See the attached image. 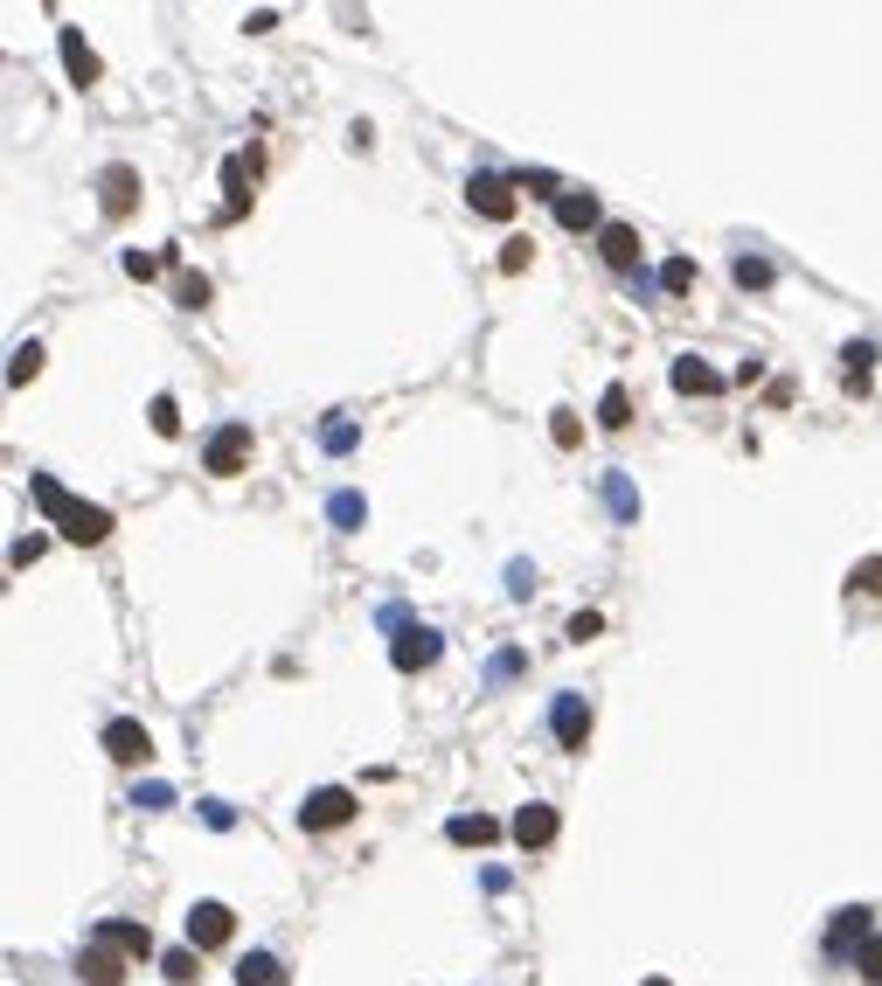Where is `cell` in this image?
<instances>
[{"label":"cell","instance_id":"cell-4","mask_svg":"<svg viewBox=\"0 0 882 986\" xmlns=\"http://www.w3.org/2000/svg\"><path fill=\"white\" fill-rule=\"evenodd\" d=\"M466 202H473L480 216L508 223V216H515V181H500V175H473V181H466Z\"/></svg>","mask_w":882,"mask_h":986},{"label":"cell","instance_id":"cell-29","mask_svg":"<svg viewBox=\"0 0 882 986\" xmlns=\"http://www.w3.org/2000/svg\"><path fill=\"white\" fill-rule=\"evenodd\" d=\"M661 286H667V292H688V286H696V264H688V257H667V264H661Z\"/></svg>","mask_w":882,"mask_h":986},{"label":"cell","instance_id":"cell-2","mask_svg":"<svg viewBox=\"0 0 882 986\" xmlns=\"http://www.w3.org/2000/svg\"><path fill=\"white\" fill-rule=\"evenodd\" d=\"M202 466H209L216 480H237V472L251 466V424H222L209 438V452H202Z\"/></svg>","mask_w":882,"mask_h":986},{"label":"cell","instance_id":"cell-23","mask_svg":"<svg viewBox=\"0 0 882 986\" xmlns=\"http://www.w3.org/2000/svg\"><path fill=\"white\" fill-rule=\"evenodd\" d=\"M35 375H43V348H35V340H22V348H14V362H8V383L22 389V383H35Z\"/></svg>","mask_w":882,"mask_h":986},{"label":"cell","instance_id":"cell-12","mask_svg":"<svg viewBox=\"0 0 882 986\" xmlns=\"http://www.w3.org/2000/svg\"><path fill=\"white\" fill-rule=\"evenodd\" d=\"M556 827H563L556 806H521V813H515V841H521V847H549Z\"/></svg>","mask_w":882,"mask_h":986},{"label":"cell","instance_id":"cell-18","mask_svg":"<svg viewBox=\"0 0 882 986\" xmlns=\"http://www.w3.org/2000/svg\"><path fill=\"white\" fill-rule=\"evenodd\" d=\"M556 223H563V230H591V223H597V195H556Z\"/></svg>","mask_w":882,"mask_h":986},{"label":"cell","instance_id":"cell-15","mask_svg":"<svg viewBox=\"0 0 882 986\" xmlns=\"http://www.w3.org/2000/svg\"><path fill=\"white\" fill-rule=\"evenodd\" d=\"M674 389H681V396H716V389H723V375H716V369H702L696 354H681V362H674Z\"/></svg>","mask_w":882,"mask_h":986},{"label":"cell","instance_id":"cell-28","mask_svg":"<svg viewBox=\"0 0 882 986\" xmlns=\"http://www.w3.org/2000/svg\"><path fill=\"white\" fill-rule=\"evenodd\" d=\"M529 257H535L529 237H508V243H500V272H529Z\"/></svg>","mask_w":882,"mask_h":986},{"label":"cell","instance_id":"cell-35","mask_svg":"<svg viewBox=\"0 0 882 986\" xmlns=\"http://www.w3.org/2000/svg\"><path fill=\"white\" fill-rule=\"evenodd\" d=\"M597 625H605V618H597V612H577V618H570V639H591V633H597Z\"/></svg>","mask_w":882,"mask_h":986},{"label":"cell","instance_id":"cell-6","mask_svg":"<svg viewBox=\"0 0 882 986\" xmlns=\"http://www.w3.org/2000/svg\"><path fill=\"white\" fill-rule=\"evenodd\" d=\"M389 660H397L403 674L431 668V660H438V633H431V625H403V633H397V647H389Z\"/></svg>","mask_w":882,"mask_h":986},{"label":"cell","instance_id":"cell-24","mask_svg":"<svg viewBox=\"0 0 882 986\" xmlns=\"http://www.w3.org/2000/svg\"><path fill=\"white\" fill-rule=\"evenodd\" d=\"M848 591H855V598H882V556L855 563V570H848Z\"/></svg>","mask_w":882,"mask_h":986},{"label":"cell","instance_id":"cell-33","mask_svg":"<svg viewBox=\"0 0 882 986\" xmlns=\"http://www.w3.org/2000/svg\"><path fill=\"white\" fill-rule=\"evenodd\" d=\"M334 521L354 528V521H362V501H354V493H341V501H334Z\"/></svg>","mask_w":882,"mask_h":986},{"label":"cell","instance_id":"cell-9","mask_svg":"<svg viewBox=\"0 0 882 986\" xmlns=\"http://www.w3.org/2000/svg\"><path fill=\"white\" fill-rule=\"evenodd\" d=\"M597 251H605L612 272H632V264H640V230H632V223H605V230H597Z\"/></svg>","mask_w":882,"mask_h":986},{"label":"cell","instance_id":"cell-8","mask_svg":"<svg viewBox=\"0 0 882 986\" xmlns=\"http://www.w3.org/2000/svg\"><path fill=\"white\" fill-rule=\"evenodd\" d=\"M98 195H105V216H133L140 175H133V167H105V175H98Z\"/></svg>","mask_w":882,"mask_h":986},{"label":"cell","instance_id":"cell-36","mask_svg":"<svg viewBox=\"0 0 882 986\" xmlns=\"http://www.w3.org/2000/svg\"><path fill=\"white\" fill-rule=\"evenodd\" d=\"M640 986H674V979H640Z\"/></svg>","mask_w":882,"mask_h":986},{"label":"cell","instance_id":"cell-1","mask_svg":"<svg viewBox=\"0 0 882 986\" xmlns=\"http://www.w3.org/2000/svg\"><path fill=\"white\" fill-rule=\"evenodd\" d=\"M28 493H35V507H43V515L63 528V536L77 542V549H90V542H105V536H111V515H105V507H90V501H77V493H63V486L49 480V472H35Z\"/></svg>","mask_w":882,"mask_h":986},{"label":"cell","instance_id":"cell-19","mask_svg":"<svg viewBox=\"0 0 882 986\" xmlns=\"http://www.w3.org/2000/svg\"><path fill=\"white\" fill-rule=\"evenodd\" d=\"M597 424H605V431H626V424H632V396L618 389V383L597 396Z\"/></svg>","mask_w":882,"mask_h":986},{"label":"cell","instance_id":"cell-16","mask_svg":"<svg viewBox=\"0 0 882 986\" xmlns=\"http://www.w3.org/2000/svg\"><path fill=\"white\" fill-rule=\"evenodd\" d=\"M251 154H237L230 167H222V188H230V208H222V216H243V208H251Z\"/></svg>","mask_w":882,"mask_h":986},{"label":"cell","instance_id":"cell-17","mask_svg":"<svg viewBox=\"0 0 882 986\" xmlns=\"http://www.w3.org/2000/svg\"><path fill=\"white\" fill-rule=\"evenodd\" d=\"M445 833H452L459 847H486V841H500V820H486V813H459Z\"/></svg>","mask_w":882,"mask_h":986},{"label":"cell","instance_id":"cell-31","mask_svg":"<svg viewBox=\"0 0 882 986\" xmlns=\"http://www.w3.org/2000/svg\"><path fill=\"white\" fill-rule=\"evenodd\" d=\"M737 286H772V264H764V257H744V264H737Z\"/></svg>","mask_w":882,"mask_h":986},{"label":"cell","instance_id":"cell-34","mask_svg":"<svg viewBox=\"0 0 882 986\" xmlns=\"http://www.w3.org/2000/svg\"><path fill=\"white\" fill-rule=\"evenodd\" d=\"M125 272H133V278H154V272H160V257H146V251H125Z\"/></svg>","mask_w":882,"mask_h":986},{"label":"cell","instance_id":"cell-10","mask_svg":"<svg viewBox=\"0 0 882 986\" xmlns=\"http://www.w3.org/2000/svg\"><path fill=\"white\" fill-rule=\"evenodd\" d=\"M105 750L119 757V765H154V736H146L140 723H111L105 730Z\"/></svg>","mask_w":882,"mask_h":986},{"label":"cell","instance_id":"cell-5","mask_svg":"<svg viewBox=\"0 0 882 986\" xmlns=\"http://www.w3.org/2000/svg\"><path fill=\"white\" fill-rule=\"evenodd\" d=\"M230 931H237V917L222 903H195L188 910V938L202 945V952H216V945H230Z\"/></svg>","mask_w":882,"mask_h":986},{"label":"cell","instance_id":"cell-25","mask_svg":"<svg viewBox=\"0 0 882 986\" xmlns=\"http://www.w3.org/2000/svg\"><path fill=\"white\" fill-rule=\"evenodd\" d=\"M146 424H154L160 438H174V431H181V404H174V396H154V404H146Z\"/></svg>","mask_w":882,"mask_h":986},{"label":"cell","instance_id":"cell-7","mask_svg":"<svg viewBox=\"0 0 882 986\" xmlns=\"http://www.w3.org/2000/svg\"><path fill=\"white\" fill-rule=\"evenodd\" d=\"M98 945H111V952H125V959H154V931H146V924H125V917H105Z\"/></svg>","mask_w":882,"mask_h":986},{"label":"cell","instance_id":"cell-13","mask_svg":"<svg viewBox=\"0 0 882 986\" xmlns=\"http://www.w3.org/2000/svg\"><path fill=\"white\" fill-rule=\"evenodd\" d=\"M556 736H563V750H584V736H591L584 695H563V701H556Z\"/></svg>","mask_w":882,"mask_h":986},{"label":"cell","instance_id":"cell-11","mask_svg":"<svg viewBox=\"0 0 882 986\" xmlns=\"http://www.w3.org/2000/svg\"><path fill=\"white\" fill-rule=\"evenodd\" d=\"M56 43H63V70H70V84H98V56H90V43H84V35L77 28H56Z\"/></svg>","mask_w":882,"mask_h":986},{"label":"cell","instance_id":"cell-32","mask_svg":"<svg viewBox=\"0 0 882 986\" xmlns=\"http://www.w3.org/2000/svg\"><path fill=\"white\" fill-rule=\"evenodd\" d=\"M202 299H209V278L188 272V278H181V306H202Z\"/></svg>","mask_w":882,"mask_h":986},{"label":"cell","instance_id":"cell-26","mask_svg":"<svg viewBox=\"0 0 882 986\" xmlns=\"http://www.w3.org/2000/svg\"><path fill=\"white\" fill-rule=\"evenodd\" d=\"M855 973L869 979V986H882V938H861V945H855Z\"/></svg>","mask_w":882,"mask_h":986},{"label":"cell","instance_id":"cell-27","mask_svg":"<svg viewBox=\"0 0 882 986\" xmlns=\"http://www.w3.org/2000/svg\"><path fill=\"white\" fill-rule=\"evenodd\" d=\"M549 438H556L563 452H570L577 438H584V424H577V410H549Z\"/></svg>","mask_w":882,"mask_h":986},{"label":"cell","instance_id":"cell-20","mask_svg":"<svg viewBox=\"0 0 882 986\" xmlns=\"http://www.w3.org/2000/svg\"><path fill=\"white\" fill-rule=\"evenodd\" d=\"M841 362H848V389H869V369H875V348H869V340H848V348H841Z\"/></svg>","mask_w":882,"mask_h":986},{"label":"cell","instance_id":"cell-3","mask_svg":"<svg viewBox=\"0 0 882 986\" xmlns=\"http://www.w3.org/2000/svg\"><path fill=\"white\" fill-rule=\"evenodd\" d=\"M348 820H354V792H348V785H321L306 806H299V827H313V833L348 827Z\"/></svg>","mask_w":882,"mask_h":986},{"label":"cell","instance_id":"cell-30","mask_svg":"<svg viewBox=\"0 0 882 986\" xmlns=\"http://www.w3.org/2000/svg\"><path fill=\"white\" fill-rule=\"evenodd\" d=\"M160 965H167V979H174V986H195V952H167Z\"/></svg>","mask_w":882,"mask_h":986},{"label":"cell","instance_id":"cell-14","mask_svg":"<svg viewBox=\"0 0 882 986\" xmlns=\"http://www.w3.org/2000/svg\"><path fill=\"white\" fill-rule=\"evenodd\" d=\"M77 973H84L90 986H119V979H125V952H111V945H90V952L77 959Z\"/></svg>","mask_w":882,"mask_h":986},{"label":"cell","instance_id":"cell-21","mask_svg":"<svg viewBox=\"0 0 882 986\" xmlns=\"http://www.w3.org/2000/svg\"><path fill=\"white\" fill-rule=\"evenodd\" d=\"M237 979H243V986H278L286 973H278V959H271V952H251V959L237 965Z\"/></svg>","mask_w":882,"mask_h":986},{"label":"cell","instance_id":"cell-22","mask_svg":"<svg viewBox=\"0 0 882 986\" xmlns=\"http://www.w3.org/2000/svg\"><path fill=\"white\" fill-rule=\"evenodd\" d=\"M855 931H869V910H855V903H848V910H834V938H827V945H834V952H848Z\"/></svg>","mask_w":882,"mask_h":986}]
</instances>
